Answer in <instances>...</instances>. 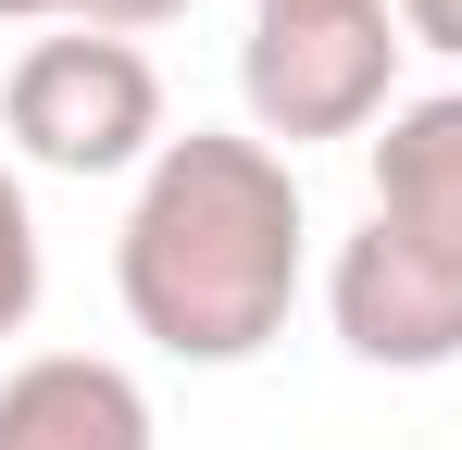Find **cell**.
Returning a JSON list of instances; mask_svg holds the SVG:
<instances>
[{"mask_svg":"<svg viewBox=\"0 0 462 450\" xmlns=\"http://www.w3.org/2000/svg\"><path fill=\"white\" fill-rule=\"evenodd\" d=\"M38 201H25V175L0 163V338H25V313H38Z\"/></svg>","mask_w":462,"mask_h":450,"instance_id":"obj_6","label":"cell"},{"mask_svg":"<svg viewBox=\"0 0 462 450\" xmlns=\"http://www.w3.org/2000/svg\"><path fill=\"white\" fill-rule=\"evenodd\" d=\"M51 13H63V0H0V25H51Z\"/></svg>","mask_w":462,"mask_h":450,"instance_id":"obj_9","label":"cell"},{"mask_svg":"<svg viewBox=\"0 0 462 450\" xmlns=\"http://www.w3.org/2000/svg\"><path fill=\"white\" fill-rule=\"evenodd\" d=\"M387 13H400V38H425V51L462 63V0H387Z\"/></svg>","mask_w":462,"mask_h":450,"instance_id":"obj_8","label":"cell"},{"mask_svg":"<svg viewBox=\"0 0 462 450\" xmlns=\"http://www.w3.org/2000/svg\"><path fill=\"white\" fill-rule=\"evenodd\" d=\"M300 238L312 213H300L288 150L250 138V126H188L151 150L125 238H113L125 325L175 363H250L300 313Z\"/></svg>","mask_w":462,"mask_h":450,"instance_id":"obj_1","label":"cell"},{"mask_svg":"<svg viewBox=\"0 0 462 450\" xmlns=\"http://www.w3.org/2000/svg\"><path fill=\"white\" fill-rule=\"evenodd\" d=\"M337 351L387 375L462 363V88L400 100L375 138V201L325 263Z\"/></svg>","mask_w":462,"mask_h":450,"instance_id":"obj_2","label":"cell"},{"mask_svg":"<svg viewBox=\"0 0 462 450\" xmlns=\"http://www.w3.org/2000/svg\"><path fill=\"white\" fill-rule=\"evenodd\" d=\"M76 25H100V38H151V25H175L188 0H63Z\"/></svg>","mask_w":462,"mask_h":450,"instance_id":"obj_7","label":"cell"},{"mask_svg":"<svg viewBox=\"0 0 462 450\" xmlns=\"http://www.w3.org/2000/svg\"><path fill=\"white\" fill-rule=\"evenodd\" d=\"M0 138L51 175H151L162 150V75L138 38H100V25H63V38H25L13 75H0Z\"/></svg>","mask_w":462,"mask_h":450,"instance_id":"obj_4","label":"cell"},{"mask_svg":"<svg viewBox=\"0 0 462 450\" xmlns=\"http://www.w3.org/2000/svg\"><path fill=\"white\" fill-rule=\"evenodd\" d=\"M400 13L387 0H300V13H250L237 38V100L250 138L300 150V138H363L387 126V75H400Z\"/></svg>","mask_w":462,"mask_h":450,"instance_id":"obj_3","label":"cell"},{"mask_svg":"<svg viewBox=\"0 0 462 450\" xmlns=\"http://www.w3.org/2000/svg\"><path fill=\"white\" fill-rule=\"evenodd\" d=\"M250 13H300V0H250Z\"/></svg>","mask_w":462,"mask_h":450,"instance_id":"obj_10","label":"cell"},{"mask_svg":"<svg viewBox=\"0 0 462 450\" xmlns=\"http://www.w3.org/2000/svg\"><path fill=\"white\" fill-rule=\"evenodd\" d=\"M151 388L100 351H38L0 375V450H151Z\"/></svg>","mask_w":462,"mask_h":450,"instance_id":"obj_5","label":"cell"}]
</instances>
